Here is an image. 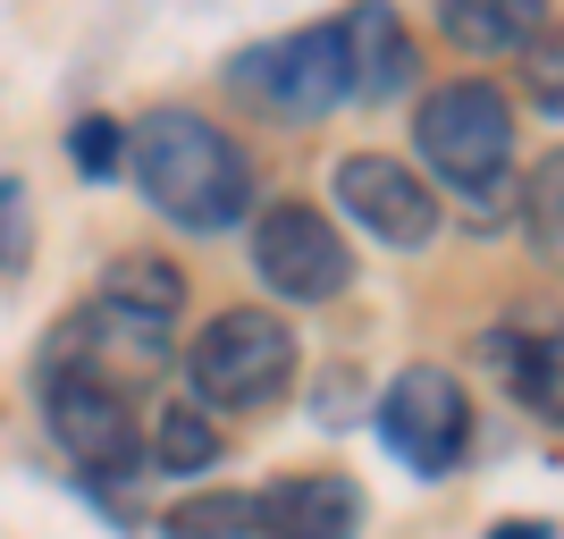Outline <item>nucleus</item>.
<instances>
[{
    "mask_svg": "<svg viewBox=\"0 0 564 539\" xmlns=\"http://www.w3.org/2000/svg\"><path fill=\"white\" fill-rule=\"evenodd\" d=\"M253 270H261L270 295H286V304H329V295H346L354 254H346V236L329 228V212H312V203H270V212L253 219Z\"/></svg>",
    "mask_w": 564,
    "mask_h": 539,
    "instance_id": "8",
    "label": "nucleus"
},
{
    "mask_svg": "<svg viewBox=\"0 0 564 539\" xmlns=\"http://www.w3.org/2000/svg\"><path fill=\"white\" fill-rule=\"evenodd\" d=\"M371 422H379V446L413 481H455L471 455V397H464V379L438 371V363H413V371L388 379Z\"/></svg>",
    "mask_w": 564,
    "mask_h": 539,
    "instance_id": "4",
    "label": "nucleus"
},
{
    "mask_svg": "<svg viewBox=\"0 0 564 539\" xmlns=\"http://www.w3.org/2000/svg\"><path fill=\"white\" fill-rule=\"evenodd\" d=\"M68 161H76V177H85V186H110V177H127V118L85 110V118L68 127Z\"/></svg>",
    "mask_w": 564,
    "mask_h": 539,
    "instance_id": "17",
    "label": "nucleus"
},
{
    "mask_svg": "<svg viewBox=\"0 0 564 539\" xmlns=\"http://www.w3.org/2000/svg\"><path fill=\"white\" fill-rule=\"evenodd\" d=\"M253 515H261V539H362L371 497L354 472H295V481L253 489Z\"/></svg>",
    "mask_w": 564,
    "mask_h": 539,
    "instance_id": "10",
    "label": "nucleus"
},
{
    "mask_svg": "<svg viewBox=\"0 0 564 539\" xmlns=\"http://www.w3.org/2000/svg\"><path fill=\"white\" fill-rule=\"evenodd\" d=\"M522 60H531L522 76H531V101H540V118H556V34H540Z\"/></svg>",
    "mask_w": 564,
    "mask_h": 539,
    "instance_id": "20",
    "label": "nucleus"
},
{
    "mask_svg": "<svg viewBox=\"0 0 564 539\" xmlns=\"http://www.w3.org/2000/svg\"><path fill=\"white\" fill-rule=\"evenodd\" d=\"M337 212L354 219V228H371L379 245H397V254H422L430 236H438V194H430L422 169H404L397 152H346L329 177Z\"/></svg>",
    "mask_w": 564,
    "mask_h": 539,
    "instance_id": "9",
    "label": "nucleus"
},
{
    "mask_svg": "<svg viewBox=\"0 0 564 539\" xmlns=\"http://www.w3.org/2000/svg\"><path fill=\"white\" fill-rule=\"evenodd\" d=\"M186 379L203 413H270L295 388V328L261 304H228L194 328L186 346Z\"/></svg>",
    "mask_w": 564,
    "mask_h": 539,
    "instance_id": "2",
    "label": "nucleus"
},
{
    "mask_svg": "<svg viewBox=\"0 0 564 539\" xmlns=\"http://www.w3.org/2000/svg\"><path fill=\"white\" fill-rule=\"evenodd\" d=\"M337 43H346L354 101H397V94L422 85V43L397 18V0H354L346 18H337Z\"/></svg>",
    "mask_w": 564,
    "mask_h": 539,
    "instance_id": "11",
    "label": "nucleus"
},
{
    "mask_svg": "<svg viewBox=\"0 0 564 539\" xmlns=\"http://www.w3.org/2000/svg\"><path fill=\"white\" fill-rule=\"evenodd\" d=\"M161 539H261L253 489H203L161 522Z\"/></svg>",
    "mask_w": 564,
    "mask_h": 539,
    "instance_id": "16",
    "label": "nucleus"
},
{
    "mask_svg": "<svg viewBox=\"0 0 564 539\" xmlns=\"http://www.w3.org/2000/svg\"><path fill=\"white\" fill-rule=\"evenodd\" d=\"M152 464L169 481H194V472L219 464V422L203 405H161V422H152Z\"/></svg>",
    "mask_w": 564,
    "mask_h": 539,
    "instance_id": "15",
    "label": "nucleus"
},
{
    "mask_svg": "<svg viewBox=\"0 0 564 539\" xmlns=\"http://www.w3.org/2000/svg\"><path fill=\"white\" fill-rule=\"evenodd\" d=\"M161 363H169V321L127 312L110 295L76 304L68 321H51V346H43V371H85V379H110V388H135Z\"/></svg>",
    "mask_w": 564,
    "mask_h": 539,
    "instance_id": "7",
    "label": "nucleus"
},
{
    "mask_svg": "<svg viewBox=\"0 0 564 539\" xmlns=\"http://www.w3.org/2000/svg\"><path fill=\"white\" fill-rule=\"evenodd\" d=\"M438 34L464 60H522L540 34H556V9L547 0H438Z\"/></svg>",
    "mask_w": 564,
    "mask_h": 539,
    "instance_id": "12",
    "label": "nucleus"
},
{
    "mask_svg": "<svg viewBox=\"0 0 564 539\" xmlns=\"http://www.w3.org/2000/svg\"><path fill=\"white\" fill-rule=\"evenodd\" d=\"M413 152H422L455 194L497 186L506 161H514V101L497 94L489 76H447V85H430L422 110H413Z\"/></svg>",
    "mask_w": 564,
    "mask_h": 539,
    "instance_id": "3",
    "label": "nucleus"
},
{
    "mask_svg": "<svg viewBox=\"0 0 564 539\" xmlns=\"http://www.w3.org/2000/svg\"><path fill=\"white\" fill-rule=\"evenodd\" d=\"M34 261V194L25 177H0V279H25Z\"/></svg>",
    "mask_w": 564,
    "mask_h": 539,
    "instance_id": "19",
    "label": "nucleus"
},
{
    "mask_svg": "<svg viewBox=\"0 0 564 539\" xmlns=\"http://www.w3.org/2000/svg\"><path fill=\"white\" fill-rule=\"evenodd\" d=\"M43 430L68 446V464L85 481H127L143 464V430H135V397L110 388V379L85 371H43Z\"/></svg>",
    "mask_w": 564,
    "mask_h": 539,
    "instance_id": "6",
    "label": "nucleus"
},
{
    "mask_svg": "<svg viewBox=\"0 0 564 539\" xmlns=\"http://www.w3.org/2000/svg\"><path fill=\"white\" fill-rule=\"evenodd\" d=\"M228 85L245 101L279 118H329L354 101V76H346V43H337V18L329 25H295L279 43H253L228 60Z\"/></svg>",
    "mask_w": 564,
    "mask_h": 539,
    "instance_id": "5",
    "label": "nucleus"
},
{
    "mask_svg": "<svg viewBox=\"0 0 564 539\" xmlns=\"http://www.w3.org/2000/svg\"><path fill=\"white\" fill-rule=\"evenodd\" d=\"M556 194H564V161L547 152V161L531 169V186H522V219H531V245H540L547 270H556V254H564V236H556Z\"/></svg>",
    "mask_w": 564,
    "mask_h": 539,
    "instance_id": "18",
    "label": "nucleus"
},
{
    "mask_svg": "<svg viewBox=\"0 0 564 539\" xmlns=\"http://www.w3.org/2000/svg\"><path fill=\"white\" fill-rule=\"evenodd\" d=\"M480 354L497 363V379L514 388L522 413H540V422L564 413V346H556V328H489Z\"/></svg>",
    "mask_w": 564,
    "mask_h": 539,
    "instance_id": "13",
    "label": "nucleus"
},
{
    "mask_svg": "<svg viewBox=\"0 0 564 539\" xmlns=\"http://www.w3.org/2000/svg\"><path fill=\"white\" fill-rule=\"evenodd\" d=\"M127 169H135L143 203H152L169 228L228 236V228L253 219V161H245V143H236L219 118L186 110V101H152V110L127 127Z\"/></svg>",
    "mask_w": 564,
    "mask_h": 539,
    "instance_id": "1",
    "label": "nucleus"
},
{
    "mask_svg": "<svg viewBox=\"0 0 564 539\" xmlns=\"http://www.w3.org/2000/svg\"><path fill=\"white\" fill-rule=\"evenodd\" d=\"M101 295L127 312H152V321H177V304H186V270L169 254H118L110 279H101Z\"/></svg>",
    "mask_w": 564,
    "mask_h": 539,
    "instance_id": "14",
    "label": "nucleus"
},
{
    "mask_svg": "<svg viewBox=\"0 0 564 539\" xmlns=\"http://www.w3.org/2000/svg\"><path fill=\"white\" fill-rule=\"evenodd\" d=\"M489 539H556V522L547 515H506V522H489Z\"/></svg>",
    "mask_w": 564,
    "mask_h": 539,
    "instance_id": "21",
    "label": "nucleus"
}]
</instances>
